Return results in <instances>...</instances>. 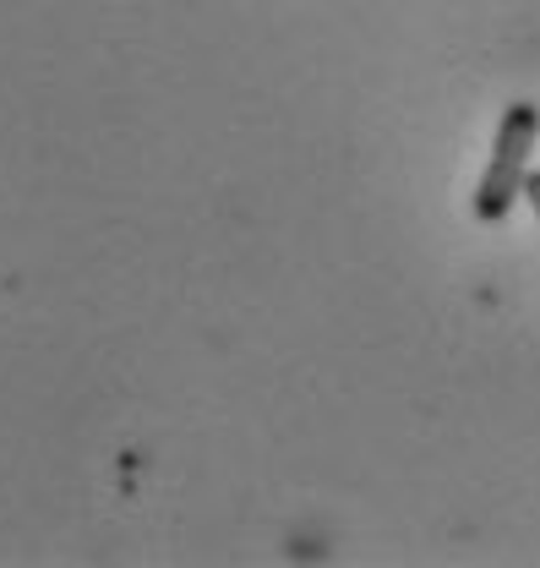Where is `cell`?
Returning <instances> with one entry per match:
<instances>
[{"label": "cell", "mask_w": 540, "mask_h": 568, "mask_svg": "<svg viewBox=\"0 0 540 568\" xmlns=\"http://www.w3.org/2000/svg\"><path fill=\"white\" fill-rule=\"evenodd\" d=\"M536 132H540V110L536 104H513L497 126V142H491V164L475 186V219L497 224L502 213L519 203L524 192V175H530V153H536Z\"/></svg>", "instance_id": "6da1fadb"}, {"label": "cell", "mask_w": 540, "mask_h": 568, "mask_svg": "<svg viewBox=\"0 0 540 568\" xmlns=\"http://www.w3.org/2000/svg\"><path fill=\"white\" fill-rule=\"evenodd\" d=\"M524 197H530V209H536V219H540V170L524 175Z\"/></svg>", "instance_id": "7a4b0ae2"}]
</instances>
